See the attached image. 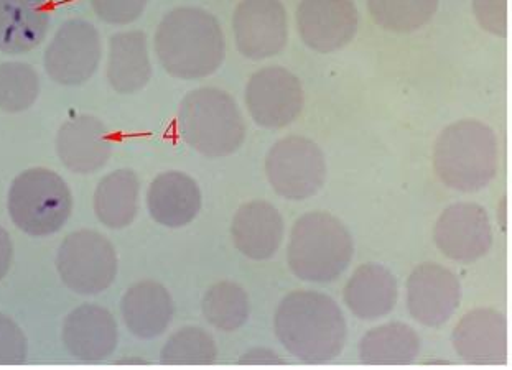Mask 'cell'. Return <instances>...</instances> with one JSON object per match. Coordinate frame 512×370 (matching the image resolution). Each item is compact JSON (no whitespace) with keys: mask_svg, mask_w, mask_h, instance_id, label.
Listing matches in <instances>:
<instances>
[{"mask_svg":"<svg viewBox=\"0 0 512 370\" xmlns=\"http://www.w3.org/2000/svg\"><path fill=\"white\" fill-rule=\"evenodd\" d=\"M275 336L290 356L305 364H326L346 346L345 315L333 298L297 290L280 301L274 316Z\"/></svg>","mask_w":512,"mask_h":370,"instance_id":"cell-1","label":"cell"},{"mask_svg":"<svg viewBox=\"0 0 512 370\" xmlns=\"http://www.w3.org/2000/svg\"><path fill=\"white\" fill-rule=\"evenodd\" d=\"M155 53L163 70L173 78H208L219 70L226 56L223 28L208 10L178 7L160 22Z\"/></svg>","mask_w":512,"mask_h":370,"instance_id":"cell-2","label":"cell"},{"mask_svg":"<svg viewBox=\"0 0 512 370\" xmlns=\"http://www.w3.org/2000/svg\"><path fill=\"white\" fill-rule=\"evenodd\" d=\"M498 139L493 129L466 119L448 125L433 147V168L443 185L463 193L485 190L498 172Z\"/></svg>","mask_w":512,"mask_h":370,"instance_id":"cell-3","label":"cell"},{"mask_svg":"<svg viewBox=\"0 0 512 370\" xmlns=\"http://www.w3.org/2000/svg\"><path fill=\"white\" fill-rule=\"evenodd\" d=\"M353 254V237L345 224L331 214L313 211L295 222L287 262L303 282L330 283L350 267Z\"/></svg>","mask_w":512,"mask_h":370,"instance_id":"cell-4","label":"cell"},{"mask_svg":"<svg viewBox=\"0 0 512 370\" xmlns=\"http://www.w3.org/2000/svg\"><path fill=\"white\" fill-rule=\"evenodd\" d=\"M178 134L208 158L228 157L246 139V122L231 94L200 88L185 96L177 117Z\"/></svg>","mask_w":512,"mask_h":370,"instance_id":"cell-5","label":"cell"},{"mask_svg":"<svg viewBox=\"0 0 512 370\" xmlns=\"http://www.w3.org/2000/svg\"><path fill=\"white\" fill-rule=\"evenodd\" d=\"M73 198L66 181L47 168L20 173L10 186L9 214L28 236L47 237L70 219Z\"/></svg>","mask_w":512,"mask_h":370,"instance_id":"cell-6","label":"cell"},{"mask_svg":"<svg viewBox=\"0 0 512 370\" xmlns=\"http://www.w3.org/2000/svg\"><path fill=\"white\" fill-rule=\"evenodd\" d=\"M56 269L71 292L98 295L108 290L116 278V250L101 232L76 231L61 242Z\"/></svg>","mask_w":512,"mask_h":370,"instance_id":"cell-7","label":"cell"},{"mask_svg":"<svg viewBox=\"0 0 512 370\" xmlns=\"http://www.w3.org/2000/svg\"><path fill=\"white\" fill-rule=\"evenodd\" d=\"M266 175L272 190L282 198L290 201L312 198L325 185V155L313 140L290 135L270 148Z\"/></svg>","mask_w":512,"mask_h":370,"instance_id":"cell-8","label":"cell"},{"mask_svg":"<svg viewBox=\"0 0 512 370\" xmlns=\"http://www.w3.org/2000/svg\"><path fill=\"white\" fill-rule=\"evenodd\" d=\"M103 43L93 24L68 20L58 28L45 51V70L55 83L80 86L98 71Z\"/></svg>","mask_w":512,"mask_h":370,"instance_id":"cell-9","label":"cell"},{"mask_svg":"<svg viewBox=\"0 0 512 370\" xmlns=\"http://www.w3.org/2000/svg\"><path fill=\"white\" fill-rule=\"evenodd\" d=\"M305 96L297 76L280 66L262 68L246 86V106L252 121L264 129H284L300 116Z\"/></svg>","mask_w":512,"mask_h":370,"instance_id":"cell-10","label":"cell"},{"mask_svg":"<svg viewBox=\"0 0 512 370\" xmlns=\"http://www.w3.org/2000/svg\"><path fill=\"white\" fill-rule=\"evenodd\" d=\"M234 42L249 60L279 55L289 40L287 10L280 0H241L234 10Z\"/></svg>","mask_w":512,"mask_h":370,"instance_id":"cell-11","label":"cell"},{"mask_svg":"<svg viewBox=\"0 0 512 370\" xmlns=\"http://www.w3.org/2000/svg\"><path fill=\"white\" fill-rule=\"evenodd\" d=\"M433 239L447 259L473 264L493 246L488 211L476 203L453 204L438 218Z\"/></svg>","mask_w":512,"mask_h":370,"instance_id":"cell-12","label":"cell"},{"mask_svg":"<svg viewBox=\"0 0 512 370\" xmlns=\"http://www.w3.org/2000/svg\"><path fill=\"white\" fill-rule=\"evenodd\" d=\"M460 301V280L452 270L427 262L410 273L405 285V303L417 323L440 328L452 320Z\"/></svg>","mask_w":512,"mask_h":370,"instance_id":"cell-13","label":"cell"},{"mask_svg":"<svg viewBox=\"0 0 512 370\" xmlns=\"http://www.w3.org/2000/svg\"><path fill=\"white\" fill-rule=\"evenodd\" d=\"M358 24L353 0H300L298 4V35L317 53H333L350 45Z\"/></svg>","mask_w":512,"mask_h":370,"instance_id":"cell-14","label":"cell"},{"mask_svg":"<svg viewBox=\"0 0 512 370\" xmlns=\"http://www.w3.org/2000/svg\"><path fill=\"white\" fill-rule=\"evenodd\" d=\"M453 347L471 366H503L508 361V321L491 308L466 313L453 329Z\"/></svg>","mask_w":512,"mask_h":370,"instance_id":"cell-15","label":"cell"},{"mask_svg":"<svg viewBox=\"0 0 512 370\" xmlns=\"http://www.w3.org/2000/svg\"><path fill=\"white\" fill-rule=\"evenodd\" d=\"M56 152L70 172L91 175L106 167L111 158V132L96 117H75L61 125Z\"/></svg>","mask_w":512,"mask_h":370,"instance_id":"cell-16","label":"cell"},{"mask_svg":"<svg viewBox=\"0 0 512 370\" xmlns=\"http://www.w3.org/2000/svg\"><path fill=\"white\" fill-rule=\"evenodd\" d=\"M119 333L114 316L101 306L83 305L63 324V344L81 362H101L116 351Z\"/></svg>","mask_w":512,"mask_h":370,"instance_id":"cell-17","label":"cell"},{"mask_svg":"<svg viewBox=\"0 0 512 370\" xmlns=\"http://www.w3.org/2000/svg\"><path fill=\"white\" fill-rule=\"evenodd\" d=\"M282 214L267 201H251L234 214L231 236L234 247L251 260L274 257L284 239Z\"/></svg>","mask_w":512,"mask_h":370,"instance_id":"cell-18","label":"cell"},{"mask_svg":"<svg viewBox=\"0 0 512 370\" xmlns=\"http://www.w3.org/2000/svg\"><path fill=\"white\" fill-rule=\"evenodd\" d=\"M147 208L160 226L170 229L188 226L200 214V186L185 173H162L150 185Z\"/></svg>","mask_w":512,"mask_h":370,"instance_id":"cell-19","label":"cell"},{"mask_svg":"<svg viewBox=\"0 0 512 370\" xmlns=\"http://www.w3.org/2000/svg\"><path fill=\"white\" fill-rule=\"evenodd\" d=\"M50 27L45 0H0V51L24 55L40 47Z\"/></svg>","mask_w":512,"mask_h":370,"instance_id":"cell-20","label":"cell"},{"mask_svg":"<svg viewBox=\"0 0 512 370\" xmlns=\"http://www.w3.org/2000/svg\"><path fill=\"white\" fill-rule=\"evenodd\" d=\"M122 318L127 329L139 339L159 338L173 320V300L160 283H135L122 298Z\"/></svg>","mask_w":512,"mask_h":370,"instance_id":"cell-21","label":"cell"},{"mask_svg":"<svg viewBox=\"0 0 512 370\" xmlns=\"http://www.w3.org/2000/svg\"><path fill=\"white\" fill-rule=\"evenodd\" d=\"M397 280L386 267L364 264L351 275L345 287V303L356 318L381 320L397 303Z\"/></svg>","mask_w":512,"mask_h":370,"instance_id":"cell-22","label":"cell"},{"mask_svg":"<svg viewBox=\"0 0 512 370\" xmlns=\"http://www.w3.org/2000/svg\"><path fill=\"white\" fill-rule=\"evenodd\" d=\"M108 81L119 94H134L152 78L147 37L139 30L112 35L109 40Z\"/></svg>","mask_w":512,"mask_h":370,"instance_id":"cell-23","label":"cell"},{"mask_svg":"<svg viewBox=\"0 0 512 370\" xmlns=\"http://www.w3.org/2000/svg\"><path fill=\"white\" fill-rule=\"evenodd\" d=\"M422 341L409 324L387 323L364 334L359 359L366 366H409L419 357Z\"/></svg>","mask_w":512,"mask_h":370,"instance_id":"cell-24","label":"cell"},{"mask_svg":"<svg viewBox=\"0 0 512 370\" xmlns=\"http://www.w3.org/2000/svg\"><path fill=\"white\" fill-rule=\"evenodd\" d=\"M139 191V178L132 170L112 172L94 191V213L109 229L131 226L139 209Z\"/></svg>","mask_w":512,"mask_h":370,"instance_id":"cell-25","label":"cell"},{"mask_svg":"<svg viewBox=\"0 0 512 370\" xmlns=\"http://www.w3.org/2000/svg\"><path fill=\"white\" fill-rule=\"evenodd\" d=\"M251 305L243 287L234 282H219L206 292L203 315L213 328L233 333L249 320Z\"/></svg>","mask_w":512,"mask_h":370,"instance_id":"cell-26","label":"cell"},{"mask_svg":"<svg viewBox=\"0 0 512 370\" xmlns=\"http://www.w3.org/2000/svg\"><path fill=\"white\" fill-rule=\"evenodd\" d=\"M438 0H368L369 15L387 32L412 33L437 14Z\"/></svg>","mask_w":512,"mask_h":370,"instance_id":"cell-27","label":"cell"},{"mask_svg":"<svg viewBox=\"0 0 512 370\" xmlns=\"http://www.w3.org/2000/svg\"><path fill=\"white\" fill-rule=\"evenodd\" d=\"M216 359L215 339L195 326L177 331L160 352V362L165 366H211Z\"/></svg>","mask_w":512,"mask_h":370,"instance_id":"cell-28","label":"cell"},{"mask_svg":"<svg viewBox=\"0 0 512 370\" xmlns=\"http://www.w3.org/2000/svg\"><path fill=\"white\" fill-rule=\"evenodd\" d=\"M40 94V79L32 66L20 61L0 65V111L24 112L35 104Z\"/></svg>","mask_w":512,"mask_h":370,"instance_id":"cell-29","label":"cell"},{"mask_svg":"<svg viewBox=\"0 0 512 370\" xmlns=\"http://www.w3.org/2000/svg\"><path fill=\"white\" fill-rule=\"evenodd\" d=\"M27 338L19 324L0 315V366H20L27 361Z\"/></svg>","mask_w":512,"mask_h":370,"instance_id":"cell-30","label":"cell"},{"mask_svg":"<svg viewBox=\"0 0 512 370\" xmlns=\"http://www.w3.org/2000/svg\"><path fill=\"white\" fill-rule=\"evenodd\" d=\"M94 14L111 25H129L144 14L147 0H91Z\"/></svg>","mask_w":512,"mask_h":370,"instance_id":"cell-31","label":"cell"},{"mask_svg":"<svg viewBox=\"0 0 512 370\" xmlns=\"http://www.w3.org/2000/svg\"><path fill=\"white\" fill-rule=\"evenodd\" d=\"M473 12L481 27L496 37L508 35V0H473Z\"/></svg>","mask_w":512,"mask_h":370,"instance_id":"cell-32","label":"cell"},{"mask_svg":"<svg viewBox=\"0 0 512 370\" xmlns=\"http://www.w3.org/2000/svg\"><path fill=\"white\" fill-rule=\"evenodd\" d=\"M241 366H285L287 361L267 347H254L239 359Z\"/></svg>","mask_w":512,"mask_h":370,"instance_id":"cell-33","label":"cell"},{"mask_svg":"<svg viewBox=\"0 0 512 370\" xmlns=\"http://www.w3.org/2000/svg\"><path fill=\"white\" fill-rule=\"evenodd\" d=\"M14 259V244L10 239L9 232L0 227V280L7 275Z\"/></svg>","mask_w":512,"mask_h":370,"instance_id":"cell-34","label":"cell"},{"mask_svg":"<svg viewBox=\"0 0 512 370\" xmlns=\"http://www.w3.org/2000/svg\"><path fill=\"white\" fill-rule=\"evenodd\" d=\"M121 364H147V362L139 361V359H132V361H121Z\"/></svg>","mask_w":512,"mask_h":370,"instance_id":"cell-35","label":"cell"}]
</instances>
